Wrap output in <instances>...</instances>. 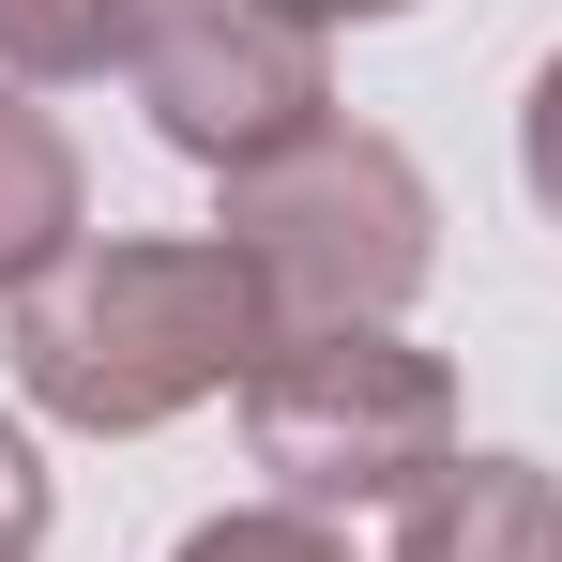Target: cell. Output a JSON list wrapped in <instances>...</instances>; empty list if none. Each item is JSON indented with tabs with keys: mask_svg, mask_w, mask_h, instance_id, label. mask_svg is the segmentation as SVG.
Listing matches in <instances>:
<instances>
[{
	"mask_svg": "<svg viewBox=\"0 0 562 562\" xmlns=\"http://www.w3.org/2000/svg\"><path fill=\"white\" fill-rule=\"evenodd\" d=\"M289 350V304L274 274L213 228V244H77L61 274L15 289V380H31V411H61V426H168L198 395H228V380H259Z\"/></svg>",
	"mask_w": 562,
	"mask_h": 562,
	"instance_id": "6da1fadb",
	"label": "cell"
},
{
	"mask_svg": "<svg viewBox=\"0 0 562 562\" xmlns=\"http://www.w3.org/2000/svg\"><path fill=\"white\" fill-rule=\"evenodd\" d=\"M244 426L289 502H426L457 471V380L380 319H289V350L244 380Z\"/></svg>",
	"mask_w": 562,
	"mask_h": 562,
	"instance_id": "7a4b0ae2",
	"label": "cell"
},
{
	"mask_svg": "<svg viewBox=\"0 0 562 562\" xmlns=\"http://www.w3.org/2000/svg\"><path fill=\"white\" fill-rule=\"evenodd\" d=\"M426 228H441L426 168L395 137H366V122H319L304 153L228 183V244L274 274L289 319H395L426 289Z\"/></svg>",
	"mask_w": 562,
	"mask_h": 562,
	"instance_id": "3957f363",
	"label": "cell"
},
{
	"mask_svg": "<svg viewBox=\"0 0 562 562\" xmlns=\"http://www.w3.org/2000/svg\"><path fill=\"white\" fill-rule=\"evenodd\" d=\"M137 92L168 122V153L198 168H274L304 153L319 122H335V77H319V31L274 15V0H153V31H137Z\"/></svg>",
	"mask_w": 562,
	"mask_h": 562,
	"instance_id": "277c9868",
	"label": "cell"
},
{
	"mask_svg": "<svg viewBox=\"0 0 562 562\" xmlns=\"http://www.w3.org/2000/svg\"><path fill=\"white\" fill-rule=\"evenodd\" d=\"M395 562H562V486L532 457H457L395 517Z\"/></svg>",
	"mask_w": 562,
	"mask_h": 562,
	"instance_id": "5b68a950",
	"label": "cell"
},
{
	"mask_svg": "<svg viewBox=\"0 0 562 562\" xmlns=\"http://www.w3.org/2000/svg\"><path fill=\"white\" fill-rule=\"evenodd\" d=\"M77 244H92V228H77V137H61L46 106L0 92V289L61 274Z\"/></svg>",
	"mask_w": 562,
	"mask_h": 562,
	"instance_id": "8992f818",
	"label": "cell"
},
{
	"mask_svg": "<svg viewBox=\"0 0 562 562\" xmlns=\"http://www.w3.org/2000/svg\"><path fill=\"white\" fill-rule=\"evenodd\" d=\"M137 31H153V0H0L15 77H106V61H137Z\"/></svg>",
	"mask_w": 562,
	"mask_h": 562,
	"instance_id": "52a82bcc",
	"label": "cell"
},
{
	"mask_svg": "<svg viewBox=\"0 0 562 562\" xmlns=\"http://www.w3.org/2000/svg\"><path fill=\"white\" fill-rule=\"evenodd\" d=\"M183 562H350L319 517H213V532H183Z\"/></svg>",
	"mask_w": 562,
	"mask_h": 562,
	"instance_id": "ba28073f",
	"label": "cell"
},
{
	"mask_svg": "<svg viewBox=\"0 0 562 562\" xmlns=\"http://www.w3.org/2000/svg\"><path fill=\"white\" fill-rule=\"evenodd\" d=\"M46 548V471H31V441H15V411H0V562Z\"/></svg>",
	"mask_w": 562,
	"mask_h": 562,
	"instance_id": "9c48e42d",
	"label": "cell"
},
{
	"mask_svg": "<svg viewBox=\"0 0 562 562\" xmlns=\"http://www.w3.org/2000/svg\"><path fill=\"white\" fill-rule=\"evenodd\" d=\"M532 198H548V213H562V61H548V77H532Z\"/></svg>",
	"mask_w": 562,
	"mask_h": 562,
	"instance_id": "30bf717a",
	"label": "cell"
},
{
	"mask_svg": "<svg viewBox=\"0 0 562 562\" xmlns=\"http://www.w3.org/2000/svg\"><path fill=\"white\" fill-rule=\"evenodd\" d=\"M274 15H304V31H335V15H395V0H274Z\"/></svg>",
	"mask_w": 562,
	"mask_h": 562,
	"instance_id": "8fae6325",
	"label": "cell"
}]
</instances>
